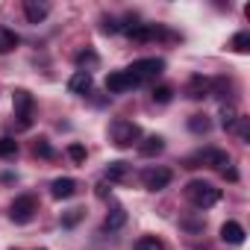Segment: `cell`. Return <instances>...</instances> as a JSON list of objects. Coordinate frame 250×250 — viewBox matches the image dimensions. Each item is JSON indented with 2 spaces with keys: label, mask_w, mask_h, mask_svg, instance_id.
<instances>
[{
  "label": "cell",
  "mask_w": 250,
  "mask_h": 250,
  "mask_svg": "<svg viewBox=\"0 0 250 250\" xmlns=\"http://www.w3.org/2000/svg\"><path fill=\"white\" fill-rule=\"evenodd\" d=\"M80 218H83V209H71V212L65 215V221H62V224H65V227H74Z\"/></svg>",
  "instance_id": "cell-27"
},
{
  "label": "cell",
  "mask_w": 250,
  "mask_h": 250,
  "mask_svg": "<svg viewBox=\"0 0 250 250\" xmlns=\"http://www.w3.org/2000/svg\"><path fill=\"white\" fill-rule=\"evenodd\" d=\"M124 224H127V209H124V206H115L109 215H106V229H121Z\"/></svg>",
  "instance_id": "cell-15"
},
{
  "label": "cell",
  "mask_w": 250,
  "mask_h": 250,
  "mask_svg": "<svg viewBox=\"0 0 250 250\" xmlns=\"http://www.w3.org/2000/svg\"><path fill=\"white\" fill-rule=\"evenodd\" d=\"M127 174H130V165L127 162H109V168H106V180L109 183H121Z\"/></svg>",
  "instance_id": "cell-16"
},
{
  "label": "cell",
  "mask_w": 250,
  "mask_h": 250,
  "mask_svg": "<svg viewBox=\"0 0 250 250\" xmlns=\"http://www.w3.org/2000/svg\"><path fill=\"white\" fill-rule=\"evenodd\" d=\"M209 88H212L209 80H203V77H191V83H188V97H191V100H200V97L209 94Z\"/></svg>",
  "instance_id": "cell-14"
},
{
  "label": "cell",
  "mask_w": 250,
  "mask_h": 250,
  "mask_svg": "<svg viewBox=\"0 0 250 250\" xmlns=\"http://www.w3.org/2000/svg\"><path fill=\"white\" fill-rule=\"evenodd\" d=\"M136 250H165V244L156 238V235H142L136 241Z\"/></svg>",
  "instance_id": "cell-20"
},
{
  "label": "cell",
  "mask_w": 250,
  "mask_h": 250,
  "mask_svg": "<svg viewBox=\"0 0 250 250\" xmlns=\"http://www.w3.org/2000/svg\"><path fill=\"white\" fill-rule=\"evenodd\" d=\"M109 136H112V145L115 147H133L142 139V130H139V124H133L127 118H118V121H112Z\"/></svg>",
  "instance_id": "cell-2"
},
{
  "label": "cell",
  "mask_w": 250,
  "mask_h": 250,
  "mask_svg": "<svg viewBox=\"0 0 250 250\" xmlns=\"http://www.w3.org/2000/svg\"><path fill=\"white\" fill-rule=\"evenodd\" d=\"M15 47H18V36L9 27H0V53H9Z\"/></svg>",
  "instance_id": "cell-17"
},
{
  "label": "cell",
  "mask_w": 250,
  "mask_h": 250,
  "mask_svg": "<svg viewBox=\"0 0 250 250\" xmlns=\"http://www.w3.org/2000/svg\"><path fill=\"white\" fill-rule=\"evenodd\" d=\"M186 197L197 206V209H209L221 200V188H215L212 183H203V180H191L186 186Z\"/></svg>",
  "instance_id": "cell-1"
},
{
  "label": "cell",
  "mask_w": 250,
  "mask_h": 250,
  "mask_svg": "<svg viewBox=\"0 0 250 250\" xmlns=\"http://www.w3.org/2000/svg\"><path fill=\"white\" fill-rule=\"evenodd\" d=\"M171 97H174V88H171V85L153 88V100H156V103H171Z\"/></svg>",
  "instance_id": "cell-24"
},
{
  "label": "cell",
  "mask_w": 250,
  "mask_h": 250,
  "mask_svg": "<svg viewBox=\"0 0 250 250\" xmlns=\"http://www.w3.org/2000/svg\"><path fill=\"white\" fill-rule=\"evenodd\" d=\"M139 83L127 74V71H112L109 77H106V88L112 91V94H121V91H130V88H136Z\"/></svg>",
  "instance_id": "cell-8"
},
{
  "label": "cell",
  "mask_w": 250,
  "mask_h": 250,
  "mask_svg": "<svg viewBox=\"0 0 250 250\" xmlns=\"http://www.w3.org/2000/svg\"><path fill=\"white\" fill-rule=\"evenodd\" d=\"M33 150H36V156H42V159H53V147L47 145V139H39V142L33 145Z\"/></svg>",
  "instance_id": "cell-25"
},
{
  "label": "cell",
  "mask_w": 250,
  "mask_h": 250,
  "mask_svg": "<svg viewBox=\"0 0 250 250\" xmlns=\"http://www.w3.org/2000/svg\"><path fill=\"white\" fill-rule=\"evenodd\" d=\"M221 171H224V177H227V180H232V183H235V180H238V174H235V171H232V168H221Z\"/></svg>",
  "instance_id": "cell-29"
},
{
  "label": "cell",
  "mask_w": 250,
  "mask_h": 250,
  "mask_svg": "<svg viewBox=\"0 0 250 250\" xmlns=\"http://www.w3.org/2000/svg\"><path fill=\"white\" fill-rule=\"evenodd\" d=\"M50 194H53L56 200H68V197H74V194H77V180H71V177H59V180H53V183H50Z\"/></svg>",
  "instance_id": "cell-9"
},
{
  "label": "cell",
  "mask_w": 250,
  "mask_h": 250,
  "mask_svg": "<svg viewBox=\"0 0 250 250\" xmlns=\"http://www.w3.org/2000/svg\"><path fill=\"white\" fill-rule=\"evenodd\" d=\"M124 71H127L139 85L142 83H147V80H153V77H159L162 71H165V59H139V62H133L130 68H124Z\"/></svg>",
  "instance_id": "cell-3"
},
{
  "label": "cell",
  "mask_w": 250,
  "mask_h": 250,
  "mask_svg": "<svg viewBox=\"0 0 250 250\" xmlns=\"http://www.w3.org/2000/svg\"><path fill=\"white\" fill-rule=\"evenodd\" d=\"M221 241L224 244H244V227L238 221H227L221 227Z\"/></svg>",
  "instance_id": "cell-11"
},
{
  "label": "cell",
  "mask_w": 250,
  "mask_h": 250,
  "mask_svg": "<svg viewBox=\"0 0 250 250\" xmlns=\"http://www.w3.org/2000/svg\"><path fill=\"white\" fill-rule=\"evenodd\" d=\"M42 250H44V247H42Z\"/></svg>",
  "instance_id": "cell-30"
},
{
  "label": "cell",
  "mask_w": 250,
  "mask_h": 250,
  "mask_svg": "<svg viewBox=\"0 0 250 250\" xmlns=\"http://www.w3.org/2000/svg\"><path fill=\"white\" fill-rule=\"evenodd\" d=\"M209 127H212V124H209L206 115H191L188 118V130L191 133H209Z\"/></svg>",
  "instance_id": "cell-19"
},
{
  "label": "cell",
  "mask_w": 250,
  "mask_h": 250,
  "mask_svg": "<svg viewBox=\"0 0 250 250\" xmlns=\"http://www.w3.org/2000/svg\"><path fill=\"white\" fill-rule=\"evenodd\" d=\"M68 91L71 94H88L91 91V71H74V77L68 80Z\"/></svg>",
  "instance_id": "cell-10"
},
{
  "label": "cell",
  "mask_w": 250,
  "mask_h": 250,
  "mask_svg": "<svg viewBox=\"0 0 250 250\" xmlns=\"http://www.w3.org/2000/svg\"><path fill=\"white\" fill-rule=\"evenodd\" d=\"M15 153H18L15 139H0V159H15Z\"/></svg>",
  "instance_id": "cell-21"
},
{
  "label": "cell",
  "mask_w": 250,
  "mask_h": 250,
  "mask_svg": "<svg viewBox=\"0 0 250 250\" xmlns=\"http://www.w3.org/2000/svg\"><path fill=\"white\" fill-rule=\"evenodd\" d=\"M235 124H238V112H235V106H221V127L224 130H232L235 127Z\"/></svg>",
  "instance_id": "cell-18"
},
{
  "label": "cell",
  "mask_w": 250,
  "mask_h": 250,
  "mask_svg": "<svg viewBox=\"0 0 250 250\" xmlns=\"http://www.w3.org/2000/svg\"><path fill=\"white\" fill-rule=\"evenodd\" d=\"M12 106H15V115L21 118V127H30V121H33V94L27 88H18L12 94Z\"/></svg>",
  "instance_id": "cell-6"
},
{
  "label": "cell",
  "mask_w": 250,
  "mask_h": 250,
  "mask_svg": "<svg viewBox=\"0 0 250 250\" xmlns=\"http://www.w3.org/2000/svg\"><path fill=\"white\" fill-rule=\"evenodd\" d=\"M103 33H109V36H112V33H121V24L112 21V18H103Z\"/></svg>",
  "instance_id": "cell-28"
},
{
  "label": "cell",
  "mask_w": 250,
  "mask_h": 250,
  "mask_svg": "<svg viewBox=\"0 0 250 250\" xmlns=\"http://www.w3.org/2000/svg\"><path fill=\"white\" fill-rule=\"evenodd\" d=\"M229 47H232L235 53H247V50H250V33H238V36H232Z\"/></svg>",
  "instance_id": "cell-22"
},
{
  "label": "cell",
  "mask_w": 250,
  "mask_h": 250,
  "mask_svg": "<svg viewBox=\"0 0 250 250\" xmlns=\"http://www.w3.org/2000/svg\"><path fill=\"white\" fill-rule=\"evenodd\" d=\"M24 15H27L30 24H42L50 15V6L47 3H39V0H27V3H24Z\"/></svg>",
  "instance_id": "cell-12"
},
{
  "label": "cell",
  "mask_w": 250,
  "mask_h": 250,
  "mask_svg": "<svg viewBox=\"0 0 250 250\" xmlns=\"http://www.w3.org/2000/svg\"><path fill=\"white\" fill-rule=\"evenodd\" d=\"M171 180H174L171 168H147V171L142 174V183H145V188H150V191H162V188H168Z\"/></svg>",
  "instance_id": "cell-7"
},
{
  "label": "cell",
  "mask_w": 250,
  "mask_h": 250,
  "mask_svg": "<svg viewBox=\"0 0 250 250\" xmlns=\"http://www.w3.org/2000/svg\"><path fill=\"white\" fill-rule=\"evenodd\" d=\"M162 150H165V139H162V136H147V139L139 145V153L147 156V159H150V156H159Z\"/></svg>",
  "instance_id": "cell-13"
},
{
  "label": "cell",
  "mask_w": 250,
  "mask_h": 250,
  "mask_svg": "<svg viewBox=\"0 0 250 250\" xmlns=\"http://www.w3.org/2000/svg\"><path fill=\"white\" fill-rule=\"evenodd\" d=\"M200 165H209V168H224V165H229V156H227V150L206 147V150H197L194 156H188V159H186V168H200Z\"/></svg>",
  "instance_id": "cell-4"
},
{
  "label": "cell",
  "mask_w": 250,
  "mask_h": 250,
  "mask_svg": "<svg viewBox=\"0 0 250 250\" xmlns=\"http://www.w3.org/2000/svg\"><path fill=\"white\" fill-rule=\"evenodd\" d=\"M77 62H80V71H85V65H97V53L85 50V53H80V56H77Z\"/></svg>",
  "instance_id": "cell-26"
},
{
  "label": "cell",
  "mask_w": 250,
  "mask_h": 250,
  "mask_svg": "<svg viewBox=\"0 0 250 250\" xmlns=\"http://www.w3.org/2000/svg\"><path fill=\"white\" fill-rule=\"evenodd\" d=\"M36 212H39V200H36L33 194H21V197H15V203L9 206V218H12L15 224H30V221L36 218Z\"/></svg>",
  "instance_id": "cell-5"
},
{
  "label": "cell",
  "mask_w": 250,
  "mask_h": 250,
  "mask_svg": "<svg viewBox=\"0 0 250 250\" xmlns=\"http://www.w3.org/2000/svg\"><path fill=\"white\" fill-rule=\"evenodd\" d=\"M68 156H71V162H77V165H83L88 153H85V147H83V145H77V142H74V145H68Z\"/></svg>",
  "instance_id": "cell-23"
}]
</instances>
